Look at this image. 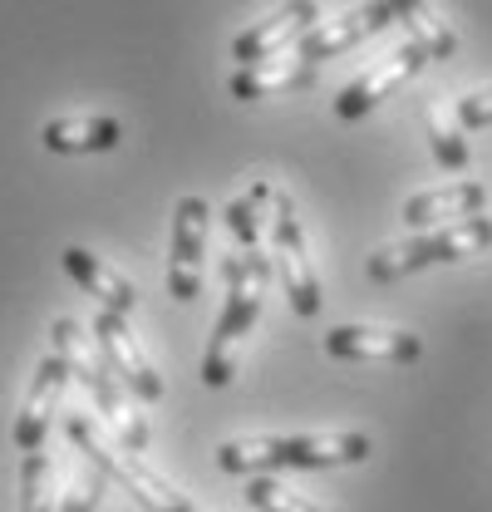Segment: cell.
I'll return each mask as SVG.
<instances>
[{
    "instance_id": "5bb4252c",
    "label": "cell",
    "mask_w": 492,
    "mask_h": 512,
    "mask_svg": "<svg viewBox=\"0 0 492 512\" xmlns=\"http://www.w3.org/2000/svg\"><path fill=\"white\" fill-rule=\"evenodd\" d=\"M60 261H64V271H69V281H74L79 291H89L104 311H114V316H123V320L138 316V291L123 281L104 256L84 252V247H64Z\"/></svg>"
},
{
    "instance_id": "52a82bcc",
    "label": "cell",
    "mask_w": 492,
    "mask_h": 512,
    "mask_svg": "<svg viewBox=\"0 0 492 512\" xmlns=\"http://www.w3.org/2000/svg\"><path fill=\"white\" fill-rule=\"evenodd\" d=\"M207 227H212V207L202 197H178V207H173V247H168V296L173 301H197L202 296Z\"/></svg>"
},
{
    "instance_id": "e0dca14e",
    "label": "cell",
    "mask_w": 492,
    "mask_h": 512,
    "mask_svg": "<svg viewBox=\"0 0 492 512\" xmlns=\"http://www.w3.org/2000/svg\"><path fill=\"white\" fill-rule=\"evenodd\" d=\"M123 124L109 114H79V119H50L40 128V143L50 153H109L119 148Z\"/></svg>"
},
{
    "instance_id": "44dd1931",
    "label": "cell",
    "mask_w": 492,
    "mask_h": 512,
    "mask_svg": "<svg viewBox=\"0 0 492 512\" xmlns=\"http://www.w3.org/2000/svg\"><path fill=\"white\" fill-rule=\"evenodd\" d=\"M246 503L256 512H325L320 503H310L306 493H296V488H286V483H276L266 473H256L246 483Z\"/></svg>"
},
{
    "instance_id": "30bf717a",
    "label": "cell",
    "mask_w": 492,
    "mask_h": 512,
    "mask_svg": "<svg viewBox=\"0 0 492 512\" xmlns=\"http://www.w3.org/2000/svg\"><path fill=\"white\" fill-rule=\"evenodd\" d=\"M330 360H355V365H419L424 340L409 330H384V325H335L325 335Z\"/></svg>"
},
{
    "instance_id": "ac0fdd59",
    "label": "cell",
    "mask_w": 492,
    "mask_h": 512,
    "mask_svg": "<svg viewBox=\"0 0 492 512\" xmlns=\"http://www.w3.org/2000/svg\"><path fill=\"white\" fill-rule=\"evenodd\" d=\"M389 10H394V20L409 30V40L429 55V60H453V50H458V35L438 20L429 10V0H389Z\"/></svg>"
},
{
    "instance_id": "8fae6325",
    "label": "cell",
    "mask_w": 492,
    "mask_h": 512,
    "mask_svg": "<svg viewBox=\"0 0 492 512\" xmlns=\"http://www.w3.org/2000/svg\"><path fill=\"white\" fill-rule=\"evenodd\" d=\"M429 64V55L409 40V45H399L394 55H384V60L374 64V69H365L340 99H335V119H345V124H355V119H365L374 104H384L394 89H404L419 69Z\"/></svg>"
},
{
    "instance_id": "7402d4cb",
    "label": "cell",
    "mask_w": 492,
    "mask_h": 512,
    "mask_svg": "<svg viewBox=\"0 0 492 512\" xmlns=\"http://www.w3.org/2000/svg\"><path fill=\"white\" fill-rule=\"evenodd\" d=\"M429 148H433V158H438V168H448V173H463L468 168V138H463V128H458V119L448 124L438 109H429Z\"/></svg>"
},
{
    "instance_id": "9a60e30c",
    "label": "cell",
    "mask_w": 492,
    "mask_h": 512,
    "mask_svg": "<svg viewBox=\"0 0 492 512\" xmlns=\"http://www.w3.org/2000/svg\"><path fill=\"white\" fill-rule=\"evenodd\" d=\"M488 207V188L483 183H448V188H429V192H414L404 202V222L409 227H448V222H463V217H478Z\"/></svg>"
},
{
    "instance_id": "ba28073f",
    "label": "cell",
    "mask_w": 492,
    "mask_h": 512,
    "mask_svg": "<svg viewBox=\"0 0 492 512\" xmlns=\"http://www.w3.org/2000/svg\"><path fill=\"white\" fill-rule=\"evenodd\" d=\"M89 335H94L99 355L109 360V370L119 375V384L128 389V394H138L143 404H158V399H163V375H158L153 360L143 355V345H138V335L128 330V320L99 306V316H94V330H89Z\"/></svg>"
},
{
    "instance_id": "277c9868",
    "label": "cell",
    "mask_w": 492,
    "mask_h": 512,
    "mask_svg": "<svg viewBox=\"0 0 492 512\" xmlns=\"http://www.w3.org/2000/svg\"><path fill=\"white\" fill-rule=\"evenodd\" d=\"M64 434H69V444L79 448L89 463H99L109 478H119L123 488L133 493L138 508H148V512H197L168 478H158V473L143 463V453L123 448L119 439H104L99 424H94L89 414H69V419H64Z\"/></svg>"
},
{
    "instance_id": "8992f818",
    "label": "cell",
    "mask_w": 492,
    "mask_h": 512,
    "mask_svg": "<svg viewBox=\"0 0 492 512\" xmlns=\"http://www.w3.org/2000/svg\"><path fill=\"white\" fill-rule=\"evenodd\" d=\"M266 227H271V261H276V271H281V286H286V296H291V311L301 320L320 316L325 296H320V276H315V261H310L306 227H301L296 202L281 188H271Z\"/></svg>"
},
{
    "instance_id": "6da1fadb",
    "label": "cell",
    "mask_w": 492,
    "mask_h": 512,
    "mask_svg": "<svg viewBox=\"0 0 492 512\" xmlns=\"http://www.w3.org/2000/svg\"><path fill=\"white\" fill-rule=\"evenodd\" d=\"M369 434H261V439H227L217 448L222 473H281V468H355L369 458Z\"/></svg>"
},
{
    "instance_id": "9c48e42d",
    "label": "cell",
    "mask_w": 492,
    "mask_h": 512,
    "mask_svg": "<svg viewBox=\"0 0 492 512\" xmlns=\"http://www.w3.org/2000/svg\"><path fill=\"white\" fill-rule=\"evenodd\" d=\"M320 25L315 0H286L281 10H271L266 20H256L251 30H242L232 40V60L237 64H261V60H281L291 45H301L310 30Z\"/></svg>"
},
{
    "instance_id": "7a4b0ae2",
    "label": "cell",
    "mask_w": 492,
    "mask_h": 512,
    "mask_svg": "<svg viewBox=\"0 0 492 512\" xmlns=\"http://www.w3.org/2000/svg\"><path fill=\"white\" fill-rule=\"evenodd\" d=\"M222 281H227V301L222 316L212 325V340L202 350V384L207 389H227L237 375V350L261 320V296L271 281V256L261 252H232L222 261Z\"/></svg>"
},
{
    "instance_id": "4fadbf2b",
    "label": "cell",
    "mask_w": 492,
    "mask_h": 512,
    "mask_svg": "<svg viewBox=\"0 0 492 512\" xmlns=\"http://www.w3.org/2000/svg\"><path fill=\"white\" fill-rule=\"evenodd\" d=\"M64 384H69V365H64L60 355H45V360L35 365V380L25 389L20 414H15V429H10V439H15L20 453L45 448V434H50V424H55V414H60Z\"/></svg>"
},
{
    "instance_id": "ffe728a7",
    "label": "cell",
    "mask_w": 492,
    "mask_h": 512,
    "mask_svg": "<svg viewBox=\"0 0 492 512\" xmlns=\"http://www.w3.org/2000/svg\"><path fill=\"white\" fill-rule=\"evenodd\" d=\"M20 512H55V463L45 448L25 453L20 463Z\"/></svg>"
},
{
    "instance_id": "2e32d148",
    "label": "cell",
    "mask_w": 492,
    "mask_h": 512,
    "mask_svg": "<svg viewBox=\"0 0 492 512\" xmlns=\"http://www.w3.org/2000/svg\"><path fill=\"white\" fill-rule=\"evenodd\" d=\"M315 84V64H306L301 55L296 60H261V64H242L232 79H227V89H232V99H276V94H296V89H310Z\"/></svg>"
},
{
    "instance_id": "603a6c76",
    "label": "cell",
    "mask_w": 492,
    "mask_h": 512,
    "mask_svg": "<svg viewBox=\"0 0 492 512\" xmlns=\"http://www.w3.org/2000/svg\"><path fill=\"white\" fill-rule=\"evenodd\" d=\"M104 468L99 463H89L79 478H74V488L64 493V503H55V512H99V498H104Z\"/></svg>"
},
{
    "instance_id": "5b68a950",
    "label": "cell",
    "mask_w": 492,
    "mask_h": 512,
    "mask_svg": "<svg viewBox=\"0 0 492 512\" xmlns=\"http://www.w3.org/2000/svg\"><path fill=\"white\" fill-rule=\"evenodd\" d=\"M492 247V217H463V222H448L438 232L424 237H409L399 247H379L369 256V281L389 286V281H404V276H419L429 266H448V261H468V256L488 252Z\"/></svg>"
},
{
    "instance_id": "3957f363",
    "label": "cell",
    "mask_w": 492,
    "mask_h": 512,
    "mask_svg": "<svg viewBox=\"0 0 492 512\" xmlns=\"http://www.w3.org/2000/svg\"><path fill=\"white\" fill-rule=\"evenodd\" d=\"M50 340H55V355L69 365V380H79L89 389V399L99 404V414H104V424L114 429V439H119L123 448H133V453H143V448H148V424H143V414L128 404L119 375H114L109 360L99 355L94 335H84L79 320L60 316L50 325Z\"/></svg>"
},
{
    "instance_id": "cb8c5ba5",
    "label": "cell",
    "mask_w": 492,
    "mask_h": 512,
    "mask_svg": "<svg viewBox=\"0 0 492 512\" xmlns=\"http://www.w3.org/2000/svg\"><path fill=\"white\" fill-rule=\"evenodd\" d=\"M458 128L468 133V128H492V89L483 94H468V99H458Z\"/></svg>"
},
{
    "instance_id": "d6986e66",
    "label": "cell",
    "mask_w": 492,
    "mask_h": 512,
    "mask_svg": "<svg viewBox=\"0 0 492 512\" xmlns=\"http://www.w3.org/2000/svg\"><path fill=\"white\" fill-rule=\"evenodd\" d=\"M271 188L276 183L256 178L237 202H227V232L237 237L242 252H261V232H266V212H271Z\"/></svg>"
},
{
    "instance_id": "7c38bea8",
    "label": "cell",
    "mask_w": 492,
    "mask_h": 512,
    "mask_svg": "<svg viewBox=\"0 0 492 512\" xmlns=\"http://www.w3.org/2000/svg\"><path fill=\"white\" fill-rule=\"evenodd\" d=\"M389 25H394L389 0H365V5H355V10L335 15V20H320L306 40L296 45V55H301L306 64L335 60V55H345V50L365 45L369 35H379V30H389Z\"/></svg>"
}]
</instances>
